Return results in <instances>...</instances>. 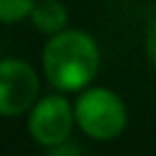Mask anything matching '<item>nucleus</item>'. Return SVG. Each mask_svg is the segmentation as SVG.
Wrapping results in <instances>:
<instances>
[{
	"label": "nucleus",
	"mask_w": 156,
	"mask_h": 156,
	"mask_svg": "<svg viewBox=\"0 0 156 156\" xmlns=\"http://www.w3.org/2000/svg\"><path fill=\"white\" fill-rule=\"evenodd\" d=\"M28 21L37 32L53 37V34L69 28V9L60 0H39Z\"/></svg>",
	"instance_id": "5"
},
{
	"label": "nucleus",
	"mask_w": 156,
	"mask_h": 156,
	"mask_svg": "<svg viewBox=\"0 0 156 156\" xmlns=\"http://www.w3.org/2000/svg\"><path fill=\"white\" fill-rule=\"evenodd\" d=\"M48 156H80V151H78L76 145H71V142H62V145L58 147H51V154Z\"/></svg>",
	"instance_id": "8"
},
{
	"label": "nucleus",
	"mask_w": 156,
	"mask_h": 156,
	"mask_svg": "<svg viewBox=\"0 0 156 156\" xmlns=\"http://www.w3.org/2000/svg\"><path fill=\"white\" fill-rule=\"evenodd\" d=\"M145 53H147L151 69L156 71V14L149 19V23L145 28Z\"/></svg>",
	"instance_id": "7"
},
{
	"label": "nucleus",
	"mask_w": 156,
	"mask_h": 156,
	"mask_svg": "<svg viewBox=\"0 0 156 156\" xmlns=\"http://www.w3.org/2000/svg\"><path fill=\"white\" fill-rule=\"evenodd\" d=\"M99 67L101 53L97 39L80 28H67L48 37L41 51V71L46 83L62 94L90 87Z\"/></svg>",
	"instance_id": "1"
},
{
	"label": "nucleus",
	"mask_w": 156,
	"mask_h": 156,
	"mask_svg": "<svg viewBox=\"0 0 156 156\" xmlns=\"http://www.w3.org/2000/svg\"><path fill=\"white\" fill-rule=\"evenodd\" d=\"M76 124L73 103L60 94L41 97L28 112V133L41 147H58L69 140Z\"/></svg>",
	"instance_id": "3"
},
{
	"label": "nucleus",
	"mask_w": 156,
	"mask_h": 156,
	"mask_svg": "<svg viewBox=\"0 0 156 156\" xmlns=\"http://www.w3.org/2000/svg\"><path fill=\"white\" fill-rule=\"evenodd\" d=\"M39 0H0V21L5 25L30 19Z\"/></svg>",
	"instance_id": "6"
},
{
	"label": "nucleus",
	"mask_w": 156,
	"mask_h": 156,
	"mask_svg": "<svg viewBox=\"0 0 156 156\" xmlns=\"http://www.w3.org/2000/svg\"><path fill=\"white\" fill-rule=\"evenodd\" d=\"M39 80L37 71L30 62L21 58L0 60V112L2 117H19L30 112L39 101Z\"/></svg>",
	"instance_id": "4"
},
{
	"label": "nucleus",
	"mask_w": 156,
	"mask_h": 156,
	"mask_svg": "<svg viewBox=\"0 0 156 156\" xmlns=\"http://www.w3.org/2000/svg\"><path fill=\"white\" fill-rule=\"evenodd\" d=\"M76 126L92 140H112L126 129L129 112L122 97L101 85H90L73 101Z\"/></svg>",
	"instance_id": "2"
}]
</instances>
